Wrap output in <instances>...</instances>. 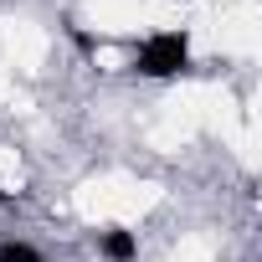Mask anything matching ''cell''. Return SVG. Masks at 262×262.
Masks as SVG:
<instances>
[{
  "instance_id": "6da1fadb",
  "label": "cell",
  "mask_w": 262,
  "mask_h": 262,
  "mask_svg": "<svg viewBox=\"0 0 262 262\" xmlns=\"http://www.w3.org/2000/svg\"><path fill=\"white\" fill-rule=\"evenodd\" d=\"M185 67H190V36L185 31H149L139 41V52H134V72L155 77V82L180 77Z\"/></svg>"
},
{
  "instance_id": "7a4b0ae2",
  "label": "cell",
  "mask_w": 262,
  "mask_h": 262,
  "mask_svg": "<svg viewBox=\"0 0 262 262\" xmlns=\"http://www.w3.org/2000/svg\"><path fill=\"white\" fill-rule=\"evenodd\" d=\"M98 252L108 262H134L139 257V236L123 231V226H108V231H98Z\"/></svg>"
},
{
  "instance_id": "3957f363",
  "label": "cell",
  "mask_w": 262,
  "mask_h": 262,
  "mask_svg": "<svg viewBox=\"0 0 262 262\" xmlns=\"http://www.w3.org/2000/svg\"><path fill=\"white\" fill-rule=\"evenodd\" d=\"M0 262H47L31 242H0Z\"/></svg>"
},
{
  "instance_id": "277c9868",
  "label": "cell",
  "mask_w": 262,
  "mask_h": 262,
  "mask_svg": "<svg viewBox=\"0 0 262 262\" xmlns=\"http://www.w3.org/2000/svg\"><path fill=\"white\" fill-rule=\"evenodd\" d=\"M0 201H6V190H0Z\"/></svg>"
}]
</instances>
